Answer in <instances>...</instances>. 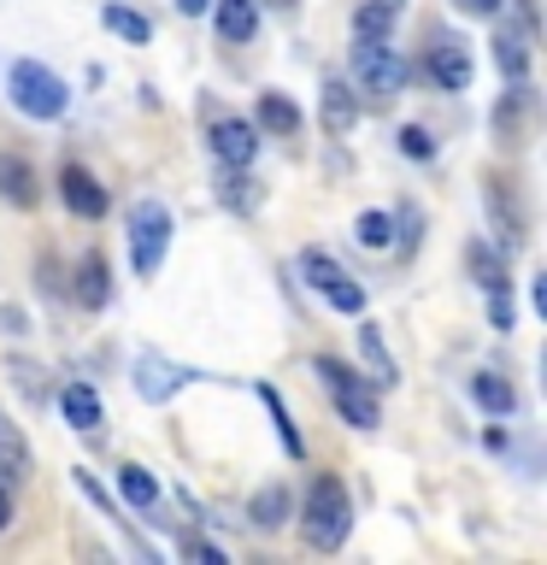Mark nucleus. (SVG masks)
<instances>
[{
    "mask_svg": "<svg viewBox=\"0 0 547 565\" xmlns=\"http://www.w3.org/2000/svg\"><path fill=\"white\" fill-rule=\"evenodd\" d=\"M347 530H353L347 489L335 483V477H318L312 494H307V512H300V536H307V547H318V554H335V547L347 542Z\"/></svg>",
    "mask_w": 547,
    "mask_h": 565,
    "instance_id": "obj_1",
    "label": "nucleus"
},
{
    "mask_svg": "<svg viewBox=\"0 0 547 565\" xmlns=\"http://www.w3.org/2000/svg\"><path fill=\"white\" fill-rule=\"evenodd\" d=\"M353 83H360V95L377 100L406 88V60L388 47V35H353Z\"/></svg>",
    "mask_w": 547,
    "mask_h": 565,
    "instance_id": "obj_2",
    "label": "nucleus"
},
{
    "mask_svg": "<svg viewBox=\"0 0 547 565\" xmlns=\"http://www.w3.org/2000/svg\"><path fill=\"white\" fill-rule=\"evenodd\" d=\"M7 95H12V106H18L24 118H60L71 88L53 77L42 60H18V65L7 71Z\"/></svg>",
    "mask_w": 547,
    "mask_h": 565,
    "instance_id": "obj_3",
    "label": "nucleus"
},
{
    "mask_svg": "<svg viewBox=\"0 0 547 565\" xmlns=\"http://www.w3.org/2000/svg\"><path fill=\"white\" fill-rule=\"evenodd\" d=\"M171 247V206L159 201H136L130 206V259H136V277H153L159 259Z\"/></svg>",
    "mask_w": 547,
    "mask_h": 565,
    "instance_id": "obj_4",
    "label": "nucleus"
},
{
    "mask_svg": "<svg viewBox=\"0 0 547 565\" xmlns=\"http://www.w3.org/2000/svg\"><path fill=\"white\" fill-rule=\"evenodd\" d=\"M300 277H307L335 312H347V318H360V312H365V289H360V282H353L330 254H318V247H307V254H300Z\"/></svg>",
    "mask_w": 547,
    "mask_h": 565,
    "instance_id": "obj_5",
    "label": "nucleus"
},
{
    "mask_svg": "<svg viewBox=\"0 0 547 565\" xmlns=\"http://www.w3.org/2000/svg\"><path fill=\"white\" fill-rule=\"evenodd\" d=\"M318 377H324L330 388H335V413H342L353 430H377L383 424V413H377V395H365L360 388V377L342 365V360H330V353H318Z\"/></svg>",
    "mask_w": 547,
    "mask_h": 565,
    "instance_id": "obj_6",
    "label": "nucleus"
},
{
    "mask_svg": "<svg viewBox=\"0 0 547 565\" xmlns=\"http://www.w3.org/2000/svg\"><path fill=\"white\" fill-rule=\"evenodd\" d=\"M212 153H218V166H254L259 159V130L247 118H218L212 124Z\"/></svg>",
    "mask_w": 547,
    "mask_h": 565,
    "instance_id": "obj_7",
    "label": "nucleus"
},
{
    "mask_svg": "<svg viewBox=\"0 0 547 565\" xmlns=\"http://www.w3.org/2000/svg\"><path fill=\"white\" fill-rule=\"evenodd\" d=\"M183 383H189V371L171 365V360H159V353H141V360H136V388H141V401H171Z\"/></svg>",
    "mask_w": 547,
    "mask_h": 565,
    "instance_id": "obj_8",
    "label": "nucleus"
},
{
    "mask_svg": "<svg viewBox=\"0 0 547 565\" xmlns=\"http://www.w3.org/2000/svg\"><path fill=\"white\" fill-rule=\"evenodd\" d=\"M60 194H65V206L77 212V218H106V189L83 166H65L60 171Z\"/></svg>",
    "mask_w": 547,
    "mask_h": 565,
    "instance_id": "obj_9",
    "label": "nucleus"
},
{
    "mask_svg": "<svg viewBox=\"0 0 547 565\" xmlns=\"http://www.w3.org/2000/svg\"><path fill=\"white\" fill-rule=\"evenodd\" d=\"M60 406H65V418H71V430H100L106 413H100V395L88 383H65L60 388Z\"/></svg>",
    "mask_w": 547,
    "mask_h": 565,
    "instance_id": "obj_10",
    "label": "nucleus"
},
{
    "mask_svg": "<svg viewBox=\"0 0 547 565\" xmlns=\"http://www.w3.org/2000/svg\"><path fill=\"white\" fill-rule=\"evenodd\" d=\"M0 477H7V483H24L30 477V441L7 413H0Z\"/></svg>",
    "mask_w": 547,
    "mask_h": 565,
    "instance_id": "obj_11",
    "label": "nucleus"
},
{
    "mask_svg": "<svg viewBox=\"0 0 547 565\" xmlns=\"http://www.w3.org/2000/svg\"><path fill=\"white\" fill-rule=\"evenodd\" d=\"M212 24H218L224 42H247V35L259 30V0H218Z\"/></svg>",
    "mask_w": 547,
    "mask_h": 565,
    "instance_id": "obj_12",
    "label": "nucleus"
},
{
    "mask_svg": "<svg viewBox=\"0 0 547 565\" xmlns=\"http://www.w3.org/2000/svg\"><path fill=\"white\" fill-rule=\"evenodd\" d=\"M0 194H7V206H35V171L24 166L18 153H0Z\"/></svg>",
    "mask_w": 547,
    "mask_h": 565,
    "instance_id": "obj_13",
    "label": "nucleus"
},
{
    "mask_svg": "<svg viewBox=\"0 0 547 565\" xmlns=\"http://www.w3.org/2000/svg\"><path fill=\"white\" fill-rule=\"evenodd\" d=\"M77 300H83V307H95V312L112 300V271H106L100 254H83V265H77Z\"/></svg>",
    "mask_w": 547,
    "mask_h": 565,
    "instance_id": "obj_14",
    "label": "nucleus"
},
{
    "mask_svg": "<svg viewBox=\"0 0 547 565\" xmlns=\"http://www.w3.org/2000/svg\"><path fill=\"white\" fill-rule=\"evenodd\" d=\"M430 77H436L441 88H465V83H471V53L459 47V42H441V47L430 53Z\"/></svg>",
    "mask_w": 547,
    "mask_h": 565,
    "instance_id": "obj_15",
    "label": "nucleus"
},
{
    "mask_svg": "<svg viewBox=\"0 0 547 565\" xmlns=\"http://www.w3.org/2000/svg\"><path fill=\"white\" fill-rule=\"evenodd\" d=\"M471 395H476V406H483V413H494V418H506L512 406H518V388H512L506 377H494V371H476V377H471Z\"/></svg>",
    "mask_w": 547,
    "mask_h": 565,
    "instance_id": "obj_16",
    "label": "nucleus"
},
{
    "mask_svg": "<svg viewBox=\"0 0 547 565\" xmlns=\"http://www.w3.org/2000/svg\"><path fill=\"white\" fill-rule=\"evenodd\" d=\"M360 353H365V365H371V383H377V388H395L400 371H395V360H388L377 324H360Z\"/></svg>",
    "mask_w": 547,
    "mask_h": 565,
    "instance_id": "obj_17",
    "label": "nucleus"
},
{
    "mask_svg": "<svg viewBox=\"0 0 547 565\" xmlns=\"http://www.w3.org/2000/svg\"><path fill=\"white\" fill-rule=\"evenodd\" d=\"M259 124H265L271 136H294L307 118H300V106H294L289 95H259Z\"/></svg>",
    "mask_w": 547,
    "mask_h": 565,
    "instance_id": "obj_18",
    "label": "nucleus"
},
{
    "mask_svg": "<svg viewBox=\"0 0 547 565\" xmlns=\"http://www.w3.org/2000/svg\"><path fill=\"white\" fill-rule=\"evenodd\" d=\"M218 201L229 212H254L259 206V183L247 177V166H229V177H218Z\"/></svg>",
    "mask_w": 547,
    "mask_h": 565,
    "instance_id": "obj_19",
    "label": "nucleus"
},
{
    "mask_svg": "<svg viewBox=\"0 0 547 565\" xmlns=\"http://www.w3.org/2000/svg\"><path fill=\"white\" fill-rule=\"evenodd\" d=\"M494 60H501V71L512 83L529 77V47H524V30H501L494 35Z\"/></svg>",
    "mask_w": 547,
    "mask_h": 565,
    "instance_id": "obj_20",
    "label": "nucleus"
},
{
    "mask_svg": "<svg viewBox=\"0 0 547 565\" xmlns=\"http://www.w3.org/2000/svg\"><path fill=\"white\" fill-rule=\"evenodd\" d=\"M247 519H254L259 530H277L282 519H289V489H282V483H265V489L254 494V507H247Z\"/></svg>",
    "mask_w": 547,
    "mask_h": 565,
    "instance_id": "obj_21",
    "label": "nucleus"
},
{
    "mask_svg": "<svg viewBox=\"0 0 547 565\" xmlns=\"http://www.w3.org/2000/svg\"><path fill=\"white\" fill-rule=\"evenodd\" d=\"M118 494H124L130 507H141V512L159 507V483H153V471H141V466H124V471H118Z\"/></svg>",
    "mask_w": 547,
    "mask_h": 565,
    "instance_id": "obj_22",
    "label": "nucleus"
},
{
    "mask_svg": "<svg viewBox=\"0 0 547 565\" xmlns=\"http://www.w3.org/2000/svg\"><path fill=\"white\" fill-rule=\"evenodd\" d=\"M259 401L271 406V418H277V436H282V448H289V454L300 459V454H307V441H300V430H294V418H289V406H282V395H277L271 383H259Z\"/></svg>",
    "mask_w": 547,
    "mask_h": 565,
    "instance_id": "obj_23",
    "label": "nucleus"
},
{
    "mask_svg": "<svg viewBox=\"0 0 547 565\" xmlns=\"http://www.w3.org/2000/svg\"><path fill=\"white\" fill-rule=\"evenodd\" d=\"M400 18V0H371V7H360V18H353V35H388Z\"/></svg>",
    "mask_w": 547,
    "mask_h": 565,
    "instance_id": "obj_24",
    "label": "nucleus"
},
{
    "mask_svg": "<svg viewBox=\"0 0 547 565\" xmlns=\"http://www.w3.org/2000/svg\"><path fill=\"white\" fill-rule=\"evenodd\" d=\"M324 124L335 136L353 130V88L347 83H324Z\"/></svg>",
    "mask_w": 547,
    "mask_h": 565,
    "instance_id": "obj_25",
    "label": "nucleus"
},
{
    "mask_svg": "<svg viewBox=\"0 0 547 565\" xmlns=\"http://www.w3.org/2000/svg\"><path fill=\"white\" fill-rule=\"evenodd\" d=\"M106 30H112V35H124V42H136V47L153 35V24H148V18H141V12H130V7H118V0L106 7Z\"/></svg>",
    "mask_w": 547,
    "mask_h": 565,
    "instance_id": "obj_26",
    "label": "nucleus"
},
{
    "mask_svg": "<svg viewBox=\"0 0 547 565\" xmlns=\"http://www.w3.org/2000/svg\"><path fill=\"white\" fill-rule=\"evenodd\" d=\"M353 236H360L365 247H388V242H395V218H388V212H360Z\"/></svg>",
    "mask_w": 547,
    "mask_h": 565,
    "instance_id": "obj_27",
    "label": "nucleus"
},
{
    "mask_svg": "<svg viewBox=\"0 0 547 565\" xmlns=\"http://www.w3.org/2000/svg\"><path fill=\"white\" fill-rule=\"evenodd\" d=\"M471 277L483 282V289H506V271H501V259H494V254H489L483 242L471 247Z\"/></svg>",
    "mask_w": 547,
    "mask_h": 565,
    "instance_id": "obj_28",
    "label": "nucleus"
},
{
    "mask_svg": "<svg viewBox=\"0 0 547 565\" xmlns=\"http://www.w3.org/2000/svg\"><path fill=\"white\" fill-rule=\"evenodd\" d=\"M489 324L494 330H512V295L506 289H489Z\"/></svg>",
    "mask_w": 547,
    "mask_h": 565,
    "instance_id": "obj_29",
    "label": "nucleus"
},
{
    "mask_svg": "<svg viewBox=\"0 0 547 565\" xmlns=\"http://www.w3.org/2000/svg\"><path fill=\"white\" fill-rule=\"evenodd\" d=\"M400 148L412 153V159H430L436 141H430V130H418V124H412V130H400Z\"/></svg>",
    "mask_w": 547,
    "mask_h": 565,
    "instance_id": "obj_30",
    "label": "nucleus"
},
{
    "mask_svg": "<svg viewBox=\"0 0 547 565\" xmlns=\"http://www.w3.org/2000/svg\"><path fill=\"white\" fill-rule=\"evenodd\" d=\"M183 554H189V559H201V565H224V547H212V542H201V536H189V542H183Z\"/></svg>",
    "mask_w": 547,
    "mask_h": 565,
    "instance_id": "obj_31",
    "label": "nucleus"
},
{
    "mask_svg": "<svg viewBox=\"0 0 547 565\" xmlns=\"http://www.w3.org/2000/svg\"><path fill=\"white\" fill-rule=\"evenodd\" d=\"M7 524H12V483L0 477V530H7Z\"/></svg>",
    "mask_w": 547,
    "mask_h": 565,
    "instance_id": "obj_32",
    "label": "nucleus"
},
{
    "mask_svg": "<svg viewBox=\"0 0 547 565\" xmlns=\"http://www.w3.org/2000/svg\"><path fill=\"white\" fill-rule=\"evenodd\" d=\"M494 7H501V0H459V12H471V18H489Z\"/></svg>",
    "mask_w": 547,
    "mask_h": 565,
    "instance_id": "obj_33",
    "label": "nucleus"
},
{
    "mask_svg": "<svg viewBox=\"0 0 547 565\" xmlns=\"http://www.w3.org/2000/svg\"><path fill=\"white\" fill-rule=\"evenodd\" d=\"M212 7V0H176V12H183V18H201Z\"/></svg>",
    "mask_w": 547,
    "mask_h": 565,
    "instance_id": "obj_34",
    "label": "nucleus"
},
{
    "mask_svg": "<svg viewBox=\"0 0 547 565\" xmlns=\"http://www.w3.org/2000/svg\"><path fill=\"white\" fill-rule=\"evenodd\" d=\"M0 324H7V330H12V335H18V330H24V318H18V312H12V307H0Z\"/></svg>",
    "mask_w": 547,
    "mask_h": 565,
    "instance_id": "obj_35",
    "label": "nucleus"
},
{
    "mask_svg": "<svg viewBox=\"0 0 547 565\" xmlns=\"http://www.w3.org/2000/svg\"><path fill=\"white\" fill-rule=\"evenodd\" d=\"M271 7H289V0H271Z\"/></svg>",
    "mask_w": 547,
    "mask_h": 565,
    "instance_id": "obj_36",
    "label": "nucleus"
}]
</instances>
